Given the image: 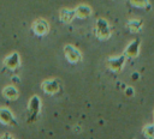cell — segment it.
<instances>
[{"mask_svg":"<svg viewBox=\"0 0 154 139\" xmlns=\"http://www.w3.org/2000/svg\"><path fill=\"white\" fill-rule=\"evenodd\" d=\"M141 25H142V23H141L140 20H131V22L129 23L130 29H131V30H134L135 32H136V31H138V30L141 29Z\"/></svg>","mask_w":154,"mask_h":139,"instance_id":"cell-4","label":"cell"},{"mask_svg":"<svg viewBox=\"0 0 154 139\" xmlns=\"http://www.w3.org/2000/svg\"><path fill=\"white\" fill-rule=\"evenodd\" d=\"M138 48H140V40H135L132 43L129 44V47L126 48V54L129 56H136L138 53Z\"/></svg>","mask_w":154,"mask_h":139,"instance_id":"cell-2","label":"cell"},{"mask_svg":"<svg viewBox=\"0 0 154 139\" xmlns=\"http://www.w3.org/2000/svg\"><path fill=\"white\" fill-rule=\"evenodd\" d=\"M131 1L137 6H144L148 4V0H131Z\"/></svg>","mask_w":154,"mask_h":139,"instance_id":"cell-6","label":"cell"},{"mask_svg":"<svg viewBox=\"0 0 154 139\" xmlns=\"http://www.w3.org/2000/svg\"><path fill=\"white\" fill-rule=\"evenodd\" d=\"M97 31H99V34H100L101 37H108L109 30H108V25H107V23L105 20L100 19L97 22Z\"/></svg>","mask_w":154,"mask_h":139,"instance_id":"cell-1","label":"cell"},{"mask_svg":"<svg viewBox=\"0 0 154 139\" xmlns=\"http://www.w3.org/2000/svg\"><path fill=\"white\" fill-rule=\"evenodd\" d=\"M125 92H126L128 96H132V95H134V90H132V87H128Z\"/></svg>","mask_w":154,"mask_h":139,"instance_id":"cell-7","label":"cell"},{"mask_svg":"<svg viewBox=\"0 0 154 139\" xmlns=\"http://www.w3.org/2000/svg\"><path fill=\"white\" fill-rule=\"evenodd\" d=\"M124 60H125L124 56H119V58H117V59H112V60H109V66H111L114 71H118V70L122 68V66H123V64H124Z\"/></svg>","mask_w":154,"mask_h":139,"instance_id":"cell-3","label":"cell"},{"mask_svg":"<svg viewBox=\"0 0 154 139\" xmlns=\"http://www.w3.org/2000/svg\"><path fill=\"white\" fill-rule=\"evenodd\" d=\"M143 132H144V134H146L148 138H149V137H150V138H154V126H147Z\"/></svg>","mask_w":154,"mask_h":139,"instance_id":"cell-5","label":"cell"}]
</instances>
